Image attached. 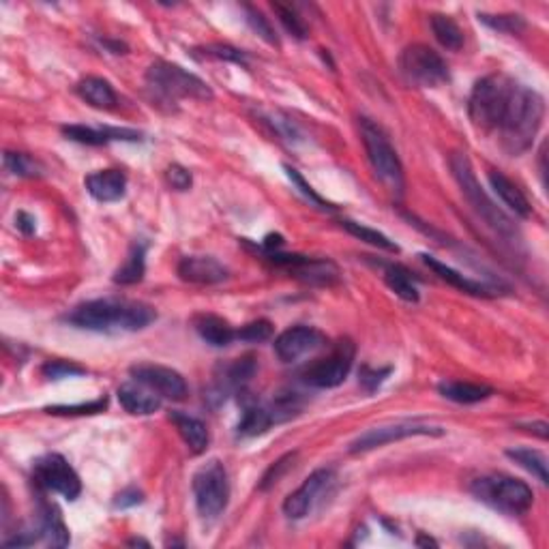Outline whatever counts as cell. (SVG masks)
<instances>
[{
  "instance_id": "6da1fadb",
  "label": "cell",
  "mask_w": 549,
  "mask_h": 549,
  "mask_svg": "<svg viewBox=\"0 0 549 549\" xmlns=\"http://www.w3.org/2000/svg\"><path fill=\"white\" fill-rule=\"evenodd\" d=\"M472 125L486 133H498L500 144L511 155L528 150L545 116V101L536 90L507 75L478 80L468 101Z\"/></svg>"
},
{
  "instance_id": "7a4b0ae2",
  "label": "cell",
  "mask_w": 549,
  "mask_h": 549,
  "mask_svg": "<svg viewBox=\"0 0 549 549\" xmlns=\"http://www.w3.org/2000/svg\"><path fill=\"white\" fill-rule=\"evenodd\" d=\"M64 320L69 325L86 328V331L110 333V331H142L150 322L157 320V314L150 305L136 300L99 299L73 307Z\"/></svg>"
},
{
  "instance_id": "3957f363",
  "label": "cell",
  "mask_w": 549,
  "mask_h": 549,
  "mask_svg": "<svg viewBox=\"0 0 549 549\" xmlns=\"http://www.w3.org/2000/svg\"><path fill=\"white\" fill-rule=\"evenodd\" d=\"M147 86L161 104H179L181 99H213V90L204 80L198 78L174 63L157 61L148 67Z\"/></svg>"
},
{
  "instance_id": "277c9868",
  "label": "cell",
  "mask_w": 549,
  "mask_h": 549,
  "mask_svg": "<svg viewBox=\"0 0 549 549\" xmlns=\"http://www.w3.org/2000/svg\"><path fill=\"white\" fill-rule=\"evenodd\" d=\"M449 165L451 172H453L457 185H460L461 193H464L466 202L472 207V211H475L478 217L494 230V232H498L500 236H507V239H513L515 236L513 222L500 211L496 204L492 202V198L487 196L486 190H483L475 170H472L470 159L461 153H453L449 159Z\"/></svg>"
},
{
  "instance_id": "5b68a950",
  "label": "cell",
  "mask_w": 549,
  "mask_h": 549,
  "mask_svg": "<svg viewBox=\"0 0 549 549\" xmlns=\"http://www.w3.org/2000/svg\"><path fill=\"white\" fill-rule=\"evenodd\" d=\"M472 496L487 507L503 511L509 515H524L532 507V489L524 481L507 475H486L478 477L470 486Z\"/></svg>"
},
{
  "instance_id": "8992f818",
  "label": "cell",
  "mask_w": 549,
  "mask_h": 549,
  "mask_svg": "<svg viewBox=\"0 0 549 549\" xmlns=\"http://www.w3.org/2000/svg\"><path fill=\"white\" fill-rule=\"evenodd\" d=\"M360 138H363L369 165L374 170L376 179L389 191L401 193L403 187H406L401 161L397 157V150L393 148L386 133L376 122H371L369 118H360Z\"/></svg>"
},
{
  "instance_id": "52a82bcc",
  "label": "cell",
  "mask_w": 549,
  "mask_h": 549,
  "mask_svg": "<svg viewBox=\"0 0 549 549\" xmlns=\"http://www.w3.org/2000/svg\"><path fill=\"white\" fill-rule=\"evenodd\" d=\"M193 498H196L198 513L204 519H215L224 513L230 500L228 472L222 461L213 460L193 475L191 481Z\"/></svg>"
},
{
  "instance_id": "ba28073f",
  "label": "cell",
  "mask_w": 549,
  "mask_h": 549,
  "mask_svg": "<svg viewBox=\"0 0 549 549\" xmlns=\"http://www.w3.org/2000/svg\"><path fill=\"white\" fill-rule=\"evenodd\" d=\"M400 69L408 82L423 86V89H435V86L449 82V64L438 52L423 43H414L401 52Z\"/></svg>"
},
{
  "instance_id": "9c48e42d",
  "label": "cell",
  "mask_w": 549,
  "mask_h": 549,
  "mask_svg": "<svg viewBox=\"0 0 549 549\" xmlns=\"http://www.w3.org/2000/svg\"><path fill=\"white\" fill-rule=\"evenodd\" d=\"M354 352H357L354 343L350 339H342L325 359H317L303 371V380L316 389H335L348 378L354 363Z\"/></svg>"
},
{
  "instance_id": "30bf717a",
  "label": "cell",
  "mask_w": 549,
  "mask_h": 549,
  "mask_svg": "<svg viewBox=\"0 0 549 549\" xmlns=\"http://www.w3.org/2000/svg\"><path fill=\"white\" fill-rule=\"evenodd\" d=\"M35 481L47 492L61 494L67 500H75L82 492L78 472L58 453H47L35 461Z\"/></svg>"
},
{
  "instance_id": "8fae6325",
  "label": "cell",
  "mask_w": 549,
  "mask_h": 549,
  "mask_svg": "<svg viewBox=\"0 0 549 549\" xmlns=\"http://www.w3.org/2000/svg\"><path fill=\"white\" fill-rule=\"evenodd\" d=\"M443 427H434V425L421 423H393L380 425V427H371L365 434H360L352 444H350V453H367V451L380 449L384 444L400 443V440L414 438V435H443Z\"/></svg>"
},
{
  "instance_id": "7c38bea8",
  "label": "cell",
  "mask_w": 549,
  "mask_h": 549,
  "mask_svg": "<svg viewBox=\"0 0 549 549\" xmlns=\"http://www.w3.org/2000/svg\"><path fill=\"white\" fill-rule=\"evenodd\" d=\"M268 260L274 266L288 268L300 282L311 285H333L339 282V268L331 260H316V258L307 256H292V254H279V251H268Z\"/></svg>"
},
{
  "instance_id": "4fadbf2b",
  "label": "cell",
  "mask_w": 549,
  "mask_h": 549,
  "mask_svg": "<svg viewBox=\"0 0 549 549\" xmlns=\"http://www.w3.org/2000/svg\"><path fill=\"white\" fill-rule=\"evenodd\" d=\"M133 382H139L147 389L157 393L159 397L172 401H182L187 397V382L179 371L164 367V365H136L131 367Z\"/></svg>"
},
{
  "instance_id": "5bb4252c",
  "label": "cell",
  "mask_w": 549,
  "mask_h": 549,
  "mask_svg": "<svg viewBox=\"0 0 549 549\" xmlns=\"http://www.w3.org/2000/svg\"><path fill=\"white\" fill-rule=\"evenodd\" d=\"M333 481H335V475H333V470H326V468H320V470L311 472V475L303 481V486L285 498L283 513L288 515L290 519L307 518V515L311 513V509L316 507V503L320 500L322 494L333 486Z\"/></svg>"
},
{
  "instance_id": "9a60e30c",
  "label": "cell",
  "mask_w": 549,
  "mask_h": 549,
  "mask_svg": "<svg viewBox=\"0 0 549 549\" xmlns=\"http://www.w3.org/2000/svg\"><path fill=\"white\" fill-rule=\"evenodd\" d=\"M322 346H326V337L317 328L292 326L274 339V354L282 363H294V360L316 352Z\"/></svg>"
},
{
  "instance_id": "2e32d148",
  "label": "cell",
  "mask_w": 549,
  "mask_h": 549,
  "mask_svg": "<svg viewBox=\"0 0 549 549\" xmlns=\"http://www.w3.org/2000/svg\"><path fill=\"white\" fill-rule=\"evenodd\" d=\"M256 374V360L251 357L245 359H236L232 363L224 365V367H219V374L215 376V382L211 389L207 391V400L213 401V406H217V403L225 401V397L230 395V393L234 391H243L245 384L254 378Z\"/></svg>"
},
{
  "instance_id": "e0dca14e",
  "label": "cell",
  "mask_w": 549,
  "mask_h": 549,
  "mask_svg": "<svg viewBox=\"0 0 549 549\" xmlns=\"http://www.w3.org/2000/svg\"><path fill=\"white\" fill-rule=\"evenodd\" d=\"M64 138L78 144H89V147H104L110 142H138L142 139L139 131L121 127H86V125H64Z\"/></svg>"
},
{
  "instance_id": "ac0fdd59",
  "label": "cell",
  "mask_w": 549,
  "mask_h": 549,
  "mask_svg": "<svg viewBox=\"0 0 549 549\" xmlns=\"http://www.w3.org/2000/svg\"><path fill=\"white\" fill-rule=\"evenodd\" d=\"M179 277L187 283H198V285H213L222 283L224 279H228V268L222 262H217L211 256H187L179 262L176 268Z\"/></svg>"
},
{
  "instance_id": "d6986e66",
  "label": "cell",
  "mask_w": 549,
  "mask_h": 549,
  "mask_svg": "<svg viewBox=\"0 0 549 549\" xmlns=\"http://www.w3.org/2000/svg\"><path fill=\"white\" fill-rule=\"evenodd\" d=\"M86 190L99 202H116L125 196L127 176L121 170H99L86 176Z\"/></svg>"
},
{
  "instance_id": "ffe728a7",
  "label": "cell",
  "mask_w": 549,
  "mask_h": 549,
  "mask_svg": "<svg viewBox=\"0 0 549 549\" xmlns=\"http://www.w3.org/2000/svg\"><path fill=\"white\" fill-rule=\"evenodd\" d=\"M118 401L129 414L136 417H148L161 408V397L157 393L147 389L144 384H122L118 386Z\"/></svg>"
},
{
  "instance_id": "44dd1931",
  "label": "cell",
  "mask_w": 549,
  "mask_h": 549,
  "mask_svg": "<svg viewBox=\"0 0 549 549\" xmlns=\"http://www.w3.org/2000/svg\"><path fill=\"white\" fill-rule=\"evenodd\" d=\"M198 335H200L208 346L225 348L236 339V328L230 326L228 320L213 314H202L193 320Z\"/></svg>"
},
{
  "instance_id": "7402d4cb",
  "label": "cell",
  "mask_w": 549,
  "mask_h": 549,
  "mask_svg": "<svg viewBox=\"0 0 549 549\" xmlns=\"http://www.w3.org/2000/svg\"><path fill=\"white\" fill-rule=\"evenodd\" d=\"M170 421L174 423L176 429H179L181 438L185 440L187 446H190L191 453L200 455L207 451L211 435H208L207 425H204L200 418L190 417V414L185 412H170Z\"/></svg>"
},
{
  "instance_id": "603a6c76",
  "label": "cell",
  "mask_w": 549,
  "mask_h": 549,
  "mask_svg": "<svg viewBox=\"0 0 549 549\" xmlns=\"http://www.w3.org/2000/svg\"><path fill=\"white\" fill-rule=\"evenodd\" d=\"M489 182H492V190L496 191V196L504 204H507L511 211H513L515 215H519V217H530L532 207H530L528 198L524 196V191H521L513 181L507 179L503 172L492 170L489 172Z\"/></svg>"
},
{
  "instance_id": "cb8c5ba5",
  "label": "cell",
  "mask_w": 549,
  "mask_h": 549,
  "mask_svg": "<svg viewBox=\"0 0 549 549\" xmlns=\"http://www.w3.org/2000/svg\"><path fill=\"white\" fill-rule=\"evenodd\" d=\"M245 400V410L243 417H241L239 421V435H243V438H254V435H262L265 432H268V427L271 425L277 423V418H274L273 408L271 406H260V403L254 400Z\"/></svg>"
},
{
  "instance_id": "d4e9b609",
  "label": "cell",
  "mask_w": 549,
  "mask_h": 549,
  "mask_svg": "<svg viewBox=\"0 0 549 549\" xmlns=\"http://www.w3.org/2000/svg\"><path fill=\"white\" fill-rule=\"evenodd\" d=\"M421 258H423L425 265L432 268V271L438 274L440 279H444L446 283H451V285H455V288H460L461 292L472 294V296H494V294H496V292H494V288H489V285L481 283V282H472V279L464 277V274H461L460 271H455V268L446 266L440 260H435L434 256L423 254Z\"/></svg>"
},
{
  "instance_id": "484cf974",
  "label": "cell",
  "mask_w": 549,
  "mask_h": 549,
  "mask_svg": "<svg viewBox=\"0 0 549 549\" xmlns=\"http://www.w3.org/2000/svg\"><path fill=\"white\" fill-rule=\"evenodd\" d=\"M440 395L455 403H478L494 395V389L487 384H475V382L446 380L438 384Z\"/></svg>"
},
{
  "instance_id": "4316f807",
  "label": "cell",
  "mask_w": 549,
  "mask_h": 549,
  "mask_svg": "<svg viewBox=\"0 0 549 549\" xmlns=\"http://www.w3.org/2000/svg\"><path fill=\"white\" fill-rule=\"evenodd\" d=\"M78 95L82 97L86 104H90L93 107H99V110H112L118 104V97L112 89V84L104 78H84L82 82L78 84Z\"/></svg>"
},
{
  "instance_id": "83f0119b",
  "label": "cell",
  "mask_w": 549,
  "mask_h": 549,
  "mask_svg": "<svg viewBox=\"0 0 549 549\" xmlns=\"http://www.w3.org/2000/svg\"><path fill=\"white\" fill-rule=\"evenodd\" d=\"M39 535L46 539L47 545L52 547H67L69 545V530L58 513L56 507L46 504L39 515Z\"/></svg>"
},
{
  "instance_id": "f1b7e54d",
  "label": "cell",
  "mask_w": 549,
  "mask_h": 549,
  "mask_svg": "<svg viewBox=\"0 0 549 549\" xmlns=\"http://www.w3.org/2000/svg\"><path fill=\"white\" fill-rule=\"evenodd\" d=\"M384 282L406 303H417L418 288L412 273L401 265H384Z\"/></svg>"
},
{
  "instance_id": "f546056e",
  "label": "cell",
  "mask_w": 549,
  "mask_h": 549,
  "mask_svg": "<svg viewBox=\"0 0 549 549\" xmlns=\"http://www.w3.org/2000/svg\"><path fill=\"white\" fill-rule=\"evenodd\" d=\"M429 24H432L434 37L438 39L440 46L451 52L461 50V46H464V32H461L457 21L451 18V15L434 13L432 18H429Z\"/></svg>"
},
{
  "instance_id": "4dcf8cb0",
  "label": "cell",
  "mask_w": 549,
  "mask_h": 549,
  "mask_svg": "<svg viewBox=\"0 0 549 549\" xmlns=\"http://www.w3.org/2000/svg\"><path fill=\"white\" fill-rule=\"evenodd\" d=\"M144 271H147V245L136 243L129 251L125 265L114 273V282L121 285H131L142 282Z\"/></svg>"
},
{
  "instance_id": "1f68e13d",
  "label": "cell",
  "mask_w": 549,
  "mask_h": 549,
  "mask_svg": "<svg viewBox=\"0 0 549 549\" xmlns=\"http://www.w3.org/2000/svg\"><path fill=\"white\" fill-rule=\"evenodd\" d=\"M507 455L515 461V464H519L524 470H528L532 477L539 478L543 486H547L549 475H547L545 455L539 453V451H535V449H511L507 451Z\"/></svg>"
},
{
  "instance_id": "d6a6232c",
  "label": "cell",
  "mask_w": 549,
  "mask_h": 549,
  "mask_svg": "<svg viewBox=\"0 0 549 549\" xmlns=\"http://www.w3.org/2000/svg\"><path fill=\"white\" fill-rule=\"evenodd\" d=\"M342 228H346L350 234L357 236V239L363 241V243L378 247V249L391 251V254H397V251H400V247L393 243L389 236L378 232V230H371V228H367V225H360V224H354V222H342Z\"/></svg>"
},
{
  "instance_id": "836d02e7",
  "label": "cell",
  "mask_w": 549,
  "mask_h": 549,
  "mask_svg": "<svg viewBox=\"0 0 549 549\" xmlns=\"http://www.w3.org/2000/svg\"><path fill=\"white\" fill-rule=\"evenodd\" d=\"M4 168H7L11 174L24 176V179H35V176H41L43 172L39 161H35L24 153H11V150L4 153Z\"/></svg>"
},
{
  "instance_id": "e575fe53",
  "label": "cell",
  "mask_w": 549,
  "mask_h": 549,
  "mask_svg": "<svg viewBox=\"0 0 549 549\" xmlns=\"http://www.w3.org/2000/svg\"><path fill=\"white\" fill-rule=\"evenodd\" d=\"M478 20L489 29L498 32H507V35H519L526 29V20L521 15L509 13V15H489V13H478Z\"/></svg>"
},
{
  "instance_id": "d590c367",
  "label": "cell",
  "mask_w": 549,
  "mask_h": 549,
  "mask_svg": "<svg viewBox=\"0 0 549 549\" xmlns=\"http://www.w3.org/2000/svg\"><path fill=\"white\" fill-rule=\"evenodd\" d=\"M273 9H274V13H277V18H279V21H282L283 24V29L290 32V35L292 37H296V39H307V26H305V21H303V18H299V15H296V11H292L290 7H285V4H273Z\"/></svg>"
},
{
  "instance_id": "8d00e7d4",
  "label": "cell",
  "mask_w": 549,
  "mask_h": 549,
  "mask_svg": "<svg viewBox=\"0 0 549 549\" xmlns=\"http://www.w3.org/2000/svg\"><path fill=\"white\" fill-rule=\"evenodd\" d=\"M271 337H273V325L268 320L249 322V325L241 326L239 331H236V339L247 343H262L268 342Z\"/></svg>"
},
{
  "instance_id": "74e56055",
  "label": "cell",
  "mask_w": 549,
  "mask_h": 549,
  "mask_svg": "<svg viewBox=\"0 0 549 549\" xmlns=\"http://www.w3.org/2000/svg\"><path fill=\"white\" fill-rule=\"evenodd\" d=\"M106 408H107V400L106 397H101V400L80 403V406H52L47 408V414H54V417H75V414L104 412Z\"/></svg>"
},
{
  "instance_id": "f35d334b",
  "label": "cell",
  "mask_w": 549,
  "mask_h": 549,
  "mask_svg": "<svg viewBox=\"0 0 549 549\" xmlns=\"http://www.w3.org/2000/svg\"><path fill=\"white\" fill-rule=\"evenodd\" d=\"M43 376L50 380H63V378H73V376L86 374L84 367L80 365L69 363V360H50V363L43 365Z\"/></svg>"
},
{
  "instance_id": "ab89813d",
  "label": "cell",
  "mask_w": 549,
  "mask_h": 549,
  "mask_svg": "<svg viewBox=\"0 0 549 549\" xmlns=\"http://www.w3.org/2000/svg\"><path fill=\"white\" fill-rule=\"evenodd\" d=\"M294 460H296V453H288V455H283L282 460L274 461V464L265 472V477H262L260 486H258V487H260L262 492H266V489H271V487L274 486V483H279V478H282V477L285 475V472H288L290 468H292Z\"/></svg>"
},
{
  "instance_id": "60d3db41",
  "label": "cell",
  "mask_w": 549,
  "mask_h": 549,
  "mask_svg": "<svg viewBox=\"0 0 549 549\" xmlns=\"http://www.w3.org/2000/svg\"><path fill=\"white\" fill-rule=\"evenodd\" d=\"M245 13H247V21H249L251 29H254L266 43H271V46H277L279 41H277V37H274L271 21H268L265 15H262L260 11L254 9V7H245Z\"/></svg>"
},
{
  "instance_id": "b9f144b4",
  "label": "cell",
  "mask_w": 549,
  "mask_h": 549,
  "mask_svg": "<svg viewBox=\"0 0 549 549\" xmlns=\"http://www.w3.org/2000/svg\"><path fill=\"white\" fill-rule=\"evenodd\" d=\"M391 374V367H384V369H371L369 365H363L359 371V384L363 386L367 393H374L380 389V384L384 382L386 378H389Z\"/></svg>"
},
{
  "instance_id": "7bdbcfd3",
  "label": "cell",
  "mask_w": 549,
  "mask_h": 549,
  "mask_svg": "<svg viewBox=\"0 0 549 549\" xmlns=\"http://www.w3.org/2000/svg\"><path fill=\"white\" fill-rule=\"evenodd\" d=\"M285 172H288V179L292 181L296 187H299V191L303 193L305 198H309V202L317 204V207H320V208H333L331 204L325 200V198H320L314 190H311V185H307V181L299 174V170H294V168H290V165H285Z\"/></svg>"
},
{
  "instance_id": "ee69618b",
  "label": "cell",
  "mask_w": 549,
  "mask_h": 549,
  "mask_svg": "<svg viewBox=\"0 0 549 549\" xmlns=\"http://www.w3.org/2000/svg\"><path fill=\"white\" fill-rule=\"evenodd\" d=\"M204 54H207V56L219 58V61L245 64V54L241 50H236V47L224 46V43H213V46H207V47H204Z\"/></svg>"
},
{
  "instance_id": "f6af8a7d",
  "label": "cell",
  "mask_w": 549,
  "mask_h": 549,
  "mask_svg": "<svg viewBox=\"0 0 549 549\" xmlns=\"http://www.w3.org/2000/svg\"><path fill=\"white\" fill-rule=\"evenodd\" d=\"M165 179H168V185L176 191H187L191 187V172L182 165H170L168 172H165Z\"/></svg>"
},
{
  "instance_id": "bcb514c9",
  "label": "cell",
  "mask_w": 549,
  "mask_h": 549,
  "mask_svg": "<svg viewBox=\"0 0 549 549\" xmlns=\"http://www.w3.org/2000/svg\"><path fill=\"white\" fill-rule=\"evenodd\" d=\"M142 503V492H138V489H125V492H121L114 500L116 509H127V507H136V504Z\"/></svg>"
},
{
  "instance_id": "7dc6e473",
  "label": "cell",
  "mask_w": 549,
  "mask_h": 549,
  "mask_svg": "<svg viewBox=\"0 0 549 549\" xmlns=\"http://www.w3.org/2000/svg\"><path fill=\"white\" fill-rule=\"evenodd\" d=\"M15 224H18V228L24 234H32V232H35V228H37L35 217H30L29 213H18V217H15Z\"/></svg>"
},
{
  "instance_id": "c3c4849f",
  "label": "cell",
  "mask_w": 549,
  "mask_h": 549,
  "mask_svg": "<svg viewBox=\"0 0 549 549\" xmlns=\"http://www.w3.org/2000/svg\"><path fill=\"white\" fill-rule=\"evenodd\" d=\"M521 427L530 429V432H535L539 438L545 440L547 438V423H535V425H521Z\"/></svg>"
},
{
  "instance_id": "681fc988",
  "label": "cell",
  "mask_w": 549,
  "mask_h": 549,
  "mask_svg": "<svg viewBox=\"0 0 549 549\" xmlns=\"http://www.w3.org/2000/svg\"><path fill=\"white\" fill-rule=\"evenodd\" d=\"M417 545H438V543H435L434 539H427V536H418L417 539Z\"/></svg>"
},
{
  "instance_id": "f907efd6",
  "label": "cell",
  "mask_w": 549,
  "mask_h": 549,
  "mask_svg": "<svg viewBox=\"0 0 549 549\" xmlns=\"http://www.w3.org/2000/svg\"><path fill=\"white\" fill-rule=\"evenodd\" d=\"M127 545H144V547H148V543L142 541V539H131V541H127Z\"/></svg>"
}]
</instances>
